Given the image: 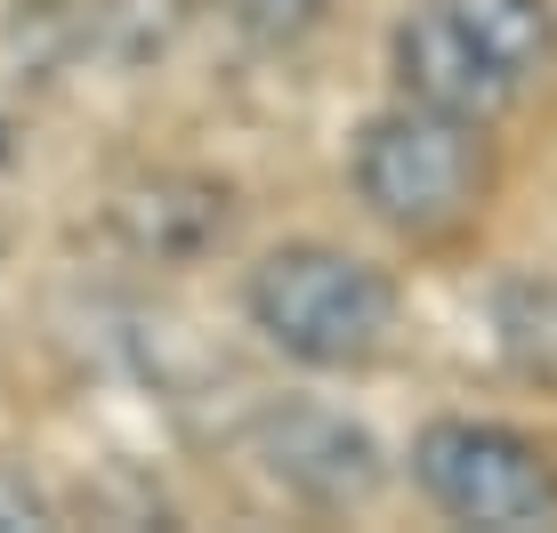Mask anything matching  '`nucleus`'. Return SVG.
<instances>
[{"mask_svg":"<svg viewBox=\"0 0 557 533\" xmlns=\"http://www.w3.org/2000/svg\"><path fill=\"white\" fill-rule=\"evenodd\" d=\"M557 65V0H420L388 33L396 98L493 122Z\"/></svg>","mask_w":557,"mask_h":533,"instance_id":"1","label":"nucleus"},{"mask_svg":"<svg viewBox=\"0 0 557 533\" xmlns=\"http://www.w3.org/2000/svg\"><path fill=\"white\" fill-rule=\"evenodd\" d=\"M348 186L388 235L445 243L485 211V195H493V138L469 113H436V106L396 98L388 113H372V122L356 129Z\"/></svg>","mask_w":557,"mask_h":533,"instance_id":"2","label":"nucleus"},{"mask_svg":"<svg viewBox=\"0 0 557 533\" xmlns=\"http://www.w3.org/2000/svg\"><path fill=\"white\" fill-rule=\"evenodd\" d=\"M243 308H251L259 339L275 356H292L307 372H363L388 356L396 339V299L388 266L339 251V243H283L251 266L243 283Z\"/></svg>","mask_w":557,"mask_h":533,"instance_id":"3","label":"nucleus"},{"mask_svg":"<svg viewBox=\"0 0 557 533\" xmlns=\"http://www.w3.org/2000/svg\"><path fill=\"white\" fill-rule=\"evenodd\" d=\"M412 485L436 518L485 525V533H542L557 525V453L509 421L445 412L412 436Z\"/></svg>","mask_w":557,"mask_h":533,"instance_id":"4","label":"nucleus"},{"mask_svg":"<svg viewBox=\"0 0 557 533\" xmlns=\"http://www.w3.org/2000/svg\"><path fill=\"white\" fill-rule=\"evenodd\" d=\"M259 461H267V478L283 493H299V501H315V509H356V501L380 493V478H388L372 429L348 421V412H332V405L267 412L259 421Z\"/></svg>","mask_w":557,"mask_h":533,"instance_id":"5","label":"nucleus"},{"mask_svg":"<svg viewBox=\"0 0 557 533\" xmlns=\"http://www.w3.org/2000/svg\"><path fill=\"white\" fill-rule=\"evenodd\" d=\"M226 25L251 33V41H307V33L332 16V0H219Z\"/></svg>","mask_w":557,"mask_h":533,"instance_id":"6","label":"nucleus"}]
</instances>
